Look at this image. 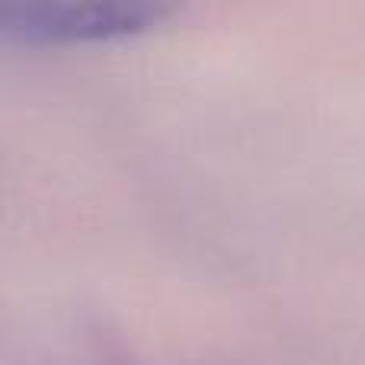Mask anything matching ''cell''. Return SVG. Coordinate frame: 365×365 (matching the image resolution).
Returning <instances> with one entry per match:
<instances>
[{"mask_svg":"<svg viewBox=\"0 0 365 365\" xmlns=\"http://www.w3.org/2000/svg\"><path fill=\"white\" fill-rule=\"evenodd\" d=\"M180 0H0V45L71 48L122 42L164 26Z\"/></svg>","mask_w":365,"mask_h":365,"instance_id":"1","label":"cell"}]
</instances>
